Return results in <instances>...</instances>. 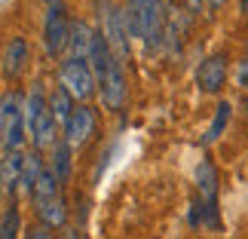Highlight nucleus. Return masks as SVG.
<instances>
[{
  "label": "nucleus",
  "mask_w": 248,
  "mask_h": 239,
  "mask_svg": "<svg viewBox=\"0 0 248 239\" xmlns=\"http://www.w3.org/2000/svg\"><path fill=\"white\" fill-rule=\"evenodd\" d=\"M25 141V108L18 101V92L0 95V144L6 150H18Z\"/></svg>",
  "instance_id": "1"
},
{
  "label": "nucleus",
  "mask_w": 248,
  "mask_h": 239,
  "mask_svg": "<svg viewBox=\"0 0 248 239\" xmlns=\"http://www.w3.org/2000/svg\"><path fill=\"white\" fill-rule=\"evenodd\" d=\"M68 34H71V18L64 0H46V22H43V40L46 52L59 59V52L68 49Z\"/></svg>",
  "instance_id": "2"
},
{
  "label": "nucleus",
  "mask_w": 248,
  "mask_h": 239,
  "mask_svg": "<svg viewBox=\"0 0 248 239\" xmlns=\"http://www.w3.org/2000/svg\"><path fill=\"white\" fill-rule=\"evenodd\" d=\"M95 83H98L101 104L108 111H120L123 104H126V74H123V64L117 59H110L95 74Z\"/></svg>",
  "instance_id": "3"
},
{
  "label": "nucleus",
  "mask_w": 248,
  "mask_h": 239,
  "mask_svg": "<svg viewBox=\"0 0 248 239\" xmlns=\"http://www.w3.org/2000/svg\"><path fill=\"white\" fill-rule=\"evenodd\" d=\"M62 86L68 89L74 98H92L95 92H98V83H95V74H92V64L89 62H80V59H68L62 62Z\"/></svg>",
  "instance_id": "4"
},
{
  "label": "nucleus",
  "mask_w": 248,
  "mask_h": 239,
  "mask_svg": "<svg viewBox=\"0 0 248 239\" xmlns=\"http://www.w3.org/2000/svg\"><path fill=\"white\" fill-rule=\"evenodd\" d=\"M101 22H104V40H108L110 52L117 62H126L129 59V31H126V18H123V9L117 6H104L101 9Z\"/></svg>",
  "instance_id": "5"
},
{
  "label": "nucleus",
  "mask_w": 248,
  "mask_h": 239,
  "mask_svg": "<svg viewBox=\"0 0 248 239\" xmlns=\"http://www.w3.org/2000/svg\"><path fill=\"white\" fill-rule=\"evenodd\" d=\"M227 83V59L224 55H208V59L196 68V86L208 95L221 92Z\"/></svg>",
  "instance_id": "6"
},
{
  "label": "nucleus",
  "mask_w": 248,
  "mask_h": 239,
  "mask_svg": "<svg viewBox=\"0 0 248 239\" xmlns=\"http://www.w3.org/2000/svg\"><path fill=\"white\" fill-rule=\"evenodd\" d=\"M64 135H68V144H86L95 135V111L86 104L74 108L71 120L64 123Z\"/></svg>",
  "instance_id": "7"
},
{
  "label": "nucleus",
  "mask_w": 248,
  "mask_h": 239,
  "mask_svg": "<svg viewBox=\"0 0 248 239\" xmlns=\"http://www.w3.org/2000/svg\"><path fill=\"white\" fill-rule=\"evenodd\" d=\"M22 169H25V154L22 150H6L0 157V190L6 196L16 193V187L22 184Z\"/></svg>",
  "instance_id": "8"
},
{
  "label": "nucleus",
  "mask_w": 248,
  "mask_h": 239,
  "mask_svg": "<svg viewBox=\"0 0 248 239\" xmlns=\"http://www.w3.org/2000/svg\"><path fill=\"white\" fill-rule=\"evenodd\" d=\"M25 64H28V40L25 37H13L3 49V77L18 80L22 71H25Z\"/></svg>",
  "instance_id": "9"
},
{
  "label": "nucleus",
  "mask_w": 248,
  "mask_h": 239,
  "mask_svg": "<svg viewBox=\"0 0 248 239\" xmlns=\"http://www.w3.org/2000/svg\"><path fill=\"white\" fill-rule=\"evenodd\" d=\"M92 40H95V31L86 22H71V34H68V49H71V59H80V62H89L92 55Z\"/></svg>",
  "instance_id": "10"
},
{
  "label": "nucleus",
  "mask_w": 248,
  "mask_h": 239,
  "mask_svg": "<svg viewBox=\"0 0 248 239\" xmlns=\"http://www.w3.org/2000/svg\"><path fill=\"white\" fill-rule=\"evenodd\" d=\"M37 206V215H40V221L46 227H64L68 224V203H64V196H49L43 199V203H34Z\"/></svg>",
  "instance_id": "11"
},
{
  "label": "nucleus",
  "mask_w": 248,
  "mask_h": 239,
  "mask_svg": "<svg viewBox=\"0 0 248 239\" xmlns=\"http://www.w3.org/2000/svg\"><path fill=\"white\" fill-rule=\"evenodd\" d=\"M46 111H49V108H46V92H43L40 83H34L31 95H28V104H25V132H28V135L37 129V123L43 120Z\"/></svg>",
  "instance_id": "12"
},
{
  "label": "nucleus",
  "mask_w": 248,
  "mask_h": 239,
  "mask_svg": "<svg viewBox=\"0 0 248 239\" xmlns=\"http://www.w3.org/2000/svg\"><path fill=\"white\" fill-rule=\"evenodd\" d=\"M49 172L55 175V181H59V184L71 181V144H68V141H55V144H52Z\"/></svg>",
  "instance_id": "13"
},
{
  "label": "nucleus",
  "mask_w": 248,
  "mask_h": 239,
  "mask_svg": "<svg viewBox=\"0 0 248 239\" xmlns=\"http://www.w3.org/2000/svg\"><path fill=\"white\" fill-rule=\"evenodd\" d=\"M46 108H49V113L55 117V123H68L71 113H74V95L64 89V86H55V92L49 95V101H46Z\"/></svg>",
  "instance_id": "14"
},
{
  "label": "nucleus",
  "mask_w": 248,
  "mask_h": 239,
  "mask_svg": "<svg viewBox=\"0 0 248 239\" xmlns=\"http://www.w3.org/2000/svg\"><path fill=\"white\" fill-rule=\"evenodd\" d=\"M18 227H22V215H18V203L9 196V203L0 215V239H18Z\"/></svg>",
  "instance_id": "15"
},
{
  "label": "nucleus",
  "mask_w": 248,
  "mask_h": 239,
  "mask_svg": "<svg viewBox=\"0 0 248 239\" xmlns=\"http://www.w3.org/2000/svg\"><path fill=\"white\" fill-rule=\"evenodd\" d=\"M43 159L37 150H31V154H25V169H22V187L28 190V196L34 193V184H37V178L43 175Z\"/></svg>",
  "instance_id": "16"
},
{
  "label": "nucleus",
  "mask_w": 248,
  "mask_h": 239,
  "mask_svg": "<svg viewBox=\"0 0 248 239\" xmlns=\"http://www.w3.org/2000/svg\"><path fill=\"white\" fill-rule=\"evenodd\" d=\"M230 101H221L217 104V111H215V120H212V126H208L205 132V144H212V141H217L224 135V129H227V123H230Z\"/></svg>",
  "instance_id": "17"
},
{
  "label": "nucleus",
  "mask_w": 248,
  "mask_h": 239,
  "mask_svg": "<svg viewBox=\"0 0 248 239\" xmlns=\"http://www.w3.org/2000/svg\"><path fill=\"white\" fill-rule=\"evenodd\" d=\"M236 83H239L242 89H248V59L239 62V68H236Z\"/></svg>",
  "instance_id": "18"
},
{
  "label": "nucleus",
  "mask_w": 248,
  "mask_h": 239,
  "mask_svg": "<svg viewBox=\"0 0 248 239\" xmlns=\"http://www.w3.org/2000/svg\"><path fill=\"white\" fill-rule=\"evenodd\" d=\"M34 239H52V233H49V227H40V230L34 233Z\"/></svg>",
  "instance_id": "19"
},
{
  "label": "nucleus",
  "mask_w": 248,
  "mask_h": 239,
  "mask_svg": "<svg viewBox=\"0 0 248 239\" xmlns=\"http://www.w3.org/2000/svg\"><path fill=\"white\" fill-rule=\"evenodd\" d=\"M62 239H80V233L74 230V227H68V230H64V236H62Z\"/></svg>",
  "instance_id": "20"
},
{
  "label": "nucleus",
  "mask_w": 248,
  "mask_h": 239,
  "mask_svg": "<svg viewBox=\"0 0 248 239\" xmlns=\"http://www.w3.org/2000/svg\"><path fill=\"white\" fill-rule=\"evenodd\" d=\"M184 3H187V6H190V9H193V13H196V9L205 3V0H184Z\"/></svg>",
  "instance_id": "21"
},
{
  "label": "nucleus",
  "mask_w": 248,
  "mask_h": 239,
  "mask_svg": "<svg viewBox=\"0 0 248 239\" xmlns=\"http://www.w3.org/2000/svg\"><path fill=\"white\" fill-rule=\"evenodd\" d=\"M205 3H208V6H212V9H221V6L227 3V0H205Z\"/></svg>",
  "instance_id": "22"
},
{
  "label": "nucleus",
  "mask_w": 248,
  "mask_h": 239,
  "mask_svg": "<svg viewBox=\"0 0 248 239\" xmlns=\"http://www.w3.org/2000/svg\"><path fill=\"white\" fill-rule=\"evenodd\" d=\"M239 9H242V13L248 16V0H239Z\"/></svg>",
  "instance_id": "23"
},
{
  "label": "nucleus",
  "mask_w": 248,
  "mask_h": 239,
  "mask_svg": "<svg viewBox=\"0 0 248 239\" xmlns=\"http://www.w3.org/2000/svg\"><path fill=\"white\" fill-rule=\"evenodd\" d=\"M159 3H163V6H169V3H171V0H159Z\"/></svg>",
  "instance_id": "24"
},
{
  "label": "nucleus",
  "mask_w": 248,
  "mask_h": 239,
  "mask_svg": "<svg viewBox=\"0 0 248 239\" xmlns=\"http://www.w3.org/2000/svg\"><path fill=\"white\" fill-rule=\"evenodd\" d=\"M245 111H248V101H245Z\"/></svg>",
  "instance_id": "25"
}]
</instances>
